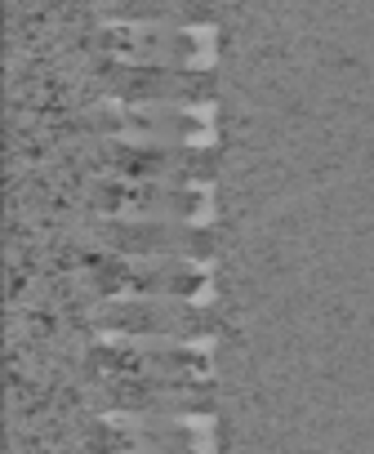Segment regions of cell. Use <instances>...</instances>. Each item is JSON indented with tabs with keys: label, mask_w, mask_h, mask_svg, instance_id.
Instances as JSON below:
<instances>
[{
	"label": "cell",
	"mask_w": 374,
	"mask_h": 454,
	"mask_svg": "<svg viewBox=\"0 0 374 454\" xmlns=\"http://www.w3.org/2000/svg\"><path fill=\"white\" fill-rule=\"evenodd\" d=\"M94 50L116 54L121 63L138 67H178V72H210L219 63V32L210 23H121L107 19L94 41Z\"/></svg>",
	"instance_id": "6da1fadb"
},
{
	"label": "cell",
	"mask_w": 374,
	"mask_h": 454,
	"mask_svg": "<svg viewBox=\"0 0 374 454\" xmlns=\"http://www.w3.org/2000/svg\"><path fill=\"white\" fill-rule=\"evenodd\" d=\"M94 76L103 85H121L138 98H156V103H187V94H201L210 98V76H192V72H178V67H138V63H112V59H98Z\"/></svg>",
	"instance_id": "7a4b0ae2"
},
{
	"label": "cell",
	"mask_w": 374,
	"mask_h": 454,
	"mask_svg": "<svg viewBox=\"0 0 374 454\" xmlns=\"http://www.w3.org/2000/svg\"><path fill=\"white\" fill-rule=\"evenodd\" d=\"M125 23H210V0H107Z\"/></svg>",
	"instance_id": "3957f363"
}]
</instances>
